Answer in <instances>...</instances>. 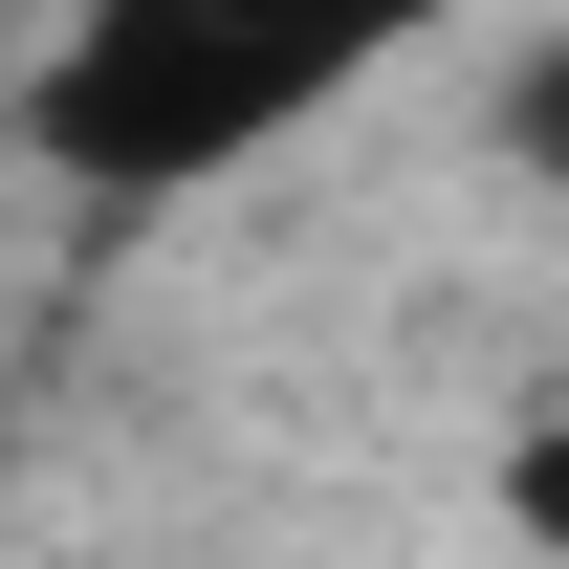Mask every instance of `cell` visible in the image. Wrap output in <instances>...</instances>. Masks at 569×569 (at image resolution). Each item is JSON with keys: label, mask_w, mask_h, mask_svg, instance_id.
Masks as SVG:
<instances>
[{"label": "cell", "mask_w": 569, "mask_h": 569, "mask_svg": "<svg viewBox=\"0 0 569 569\" xmlns=\"http://www.w3.org/2000/svg\"><path fill=\"white\" fill-rule=\"evenodd\" d=\"M395 22H438V0H88L44 44V153L110 176V198H176L219 153L307 132Z\"/></svg>", "instance_id": "obj_1"}]
</instances>
